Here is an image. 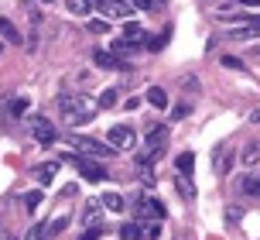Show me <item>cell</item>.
Segmentation results:
<instances>
[{"label": "cell", "instance_id": "obj_39", "mask_svg": "<svg viewBox=\"0 0 260 240\" xmlns=\"http://www.w3.org/2000/svg\"><path fill=\"white\" fill-rule=\"evenodd\" d=\"M41 4H55V0H41Z\"/></svg>", "mask_w": 260, "mask_h": 240}, {"label": "cell", "instance_id": "obj_28", "mask_svg": "<svg viewBox=\"0 0 260 240\" xmlns=\"http://www.w3.org/2000/svg\"><path fill=\"white\" fill-rule=\"evenodd\" d=\"M96 103H100V107H103V110H110V107H113V103H117V89H103V96H100Z\"/></svg>", "mask_w": 260, "mask_h": 240}, {"label": "cell", "instance_id": "obj_9", "mask_svg": "<svg viewBox=\"0 0 260 240\" xmlns=\"http://www.w3.org/2000/svg\"><path fill=\"white\" fill-rule=\"evenodd\" d=\"M230 38L233 41L260 38V17H250V21H240V27H230Z\"/></svg>", "mask_w": 260, "mask_h": 240}, {"label": "cell", "instance_id": "obj_16", "mask_svg": "<svg viewBox=\"0 0 260 240\" xmlns=\"http://www.w3.org/2000/svg\"><path fill=\"white\" fill-rule=\"evenodd\" d=\"M240 189H243L247 196H260V172H250V175H243V182H240Z\"/></svg>", "mask_w": 260, "mask_h": 240}, {"label": "cell", "instance_id": "obj_12", "mask_svg": "<svg viewBox=\"0 0 260 240\" xmlns=\"http://www.w3.org/2000/svg\"><path fill=\"white\" fill-rule=\"evenodd\" d=\"M0 38H4V41H11V45H21V31L14 27L11 17H0Z\"/></svg>", "mask_w": 260, "mask_h": 240}, {"label": "cell", "instance_id": "obj_23", "mask_svg": "<svg viewBox=\"0 0 260 240\" xmlns=\"http://www.w3.org/2000/svg\"><path fill=\"white\" fill-rule=\"evenodd\" d=\"M178 192H182L185 199L192 202V199H195V186H192V178H185V175H178Z\"/></svg>", "mask_w": 260, "mask_h": 240}, {"label": "cell", "instance_id": "obj_17", "mask_svg": "<svg viewBox=\"0 0 260 240\" xmlns=\"http://www.w3.org/2000/svg\"><path fill=\"white\" fill-rule=\"evenodd\" d=\"M120 240H147V237H144L141 223H123V227H120Z\"/></svg>", "mask_w": 260, "mask_h": 240}, {"label": "cell", "instance_id": "obj_40", "mask_svg": "<svg viewBox=\"0 0 260 240\" xmlns=\"http://www.w3.org/2000/svg\"><path fill=\"white\" fill-rule=\"evenodd\" d=\"M0 52H4V45H0Z\"/></svg>", "mask_w": 260, "mask_h": 240}, {"label": "cell", "instance_id": "obj_2", "mask_svg": "<svg viewBox=\"0 0 260 240\" xmlns=\"http://www.w3.org/2000/svg\"><path fill=\"white\" fill-rule=\"evenodd\" d=\"M69 141H72V147H76V151H82L86 158H96V161H100V158H110V155L117 151L113 144H103V141H96V137H86V134H72Z\"/></svg>", "mask_w": 260, "mask_h": 240}, {"label": "cell", "instance_id": "obj_27", "mask_svg": "<svg viewBox=\"0 0 260 240\" xmlns=\"http://www.w3.org/2000/svg\"><path fill=\"white\" fill-rule=\"evenodd\" d=\"M188 113H192V107H188L185 100H182V103H175V107H171V120H185Z\"/></svg>", "mask_w": 260, "mask_h": 240}, {"label": "cell", "instance_id": "obj_25", "mask_svg": "<svg viewBox=\"0 0 260 240\" xmlns=\"http://www.w3.org/2000/svg\"><path fill=\"white\" fill-rule=\"evenodd\" d=\"M110 52H113V55H120V58H127V55L134 52V45H127V41H123V38H117V41H113V45H110Z\"/></svg>", "mask_w": 260, "mask_h": 240}, {"label": "cell", "instance_id": "obj_7", "mask_svg": "<svg viewBox=\"0 0 260 240\" xmlns=\"http://www.w3.org/2000/svg\"><path fill=\"white\" fill-rule=\"evenodd\" d=\"M92 62H96L100 69H117V72H127V69H130V62H127V58L113 55L110 48H106V52H103V48H96V52H92Z\"/></svg>", "mask_w": 260, "mask_h": 240}, {"label": "cell", "instance_id": "obj_34", "mask_svg": "<svg viewBox=\"0 0 260 240\" xmlns=\"http://www.w3.org/2000/svg\"><path fill=\"white\" fill-rule=\"evenodd\" d=\"M240 216H243V213H240V209H236V206H230V209H226V223H230V227H233V223H236V220H240Z\"/></svg>", "mask_w": 260, "mask_h": 240}, {"label": "cell", "instance_id": "obj_19", "mask_svg": "<svg viewBox=\"0 0 260 240\" xmlns=\"http://www.w3.org/2000/svg\"><path fill=\"white\" fill-rule=\"evenodd\" d=\"M100 202H103V209H110V213H120V209H123V199H120L117 192H106Z\"/></svg>", "mask_w": 260, "mask_h": 240}, {"label": "cell", "instance_id": "obj_35", "mask_svg": "<svg viewBox=\"0 0 260 240\" xmlns=\"http://www.w3.org/2000/svg\"><path fill=\"white\" fill-rule=\"evenodd\" d=\"M27 240H45V223H41V227H35V230H31V233H27Z\"/></svg>", "mask_w": 260, "mask_h": 240}, {"label": "cell", "instance_id": "obj_11", "mask_svg": "<svg viewBox=\"0 0 260 240\" xmlns=\"http://www.w3.org/2000/svg\"><path fill=\"white\" fill-rule=\"evenodd\" d=\"M123 41L137 48V45H147V35H144V27L137 21H130V24H123Z\"/></svg>", "mask_w": 260, "mask_h": 240}, {"label": "cell", "instance_id": "obj_37", "mask_svg": "<svg viewBox=\"0 0 260 240\" xmlns=\"http://www.w3.org/2000/svg\"><path fill=\"white\" fill-rule=\"evenodd\" d=\"M137 107H141V100H137V96H130L127 103H123V110H137Z\"/></svg>", "mask_w": 260, "mask_h": 240}, {"label": "cell", "instance_id": "obj_26", "mask_svg": "<svg viewBox=\"0 0 260 240\" xmlns=\"http://www.w3.org/2000/svg\"><path fill=\"white\" fill-rule=\"evenodd\" d=\"M137 11H157V7H165V0H130Z\"/></svg>", "mask_w": 260, "mask_h": 240}, {"label": "cell", "instance_id": "obj_1", "mask_svg": "<svg viewBox=\"0 0 260 240\" xmlns=\"http://www.w3.org/2000/svg\"><path fill=\"white\" fill-rule=\"evenodd\" d=\"M58 113H62V120L69 124V127H82V124H89L96 113H100V103L96 100H89V96H62L58 100Z\"/></svg>", "mask_w": 260, "mask_h": 240}, {"label": "cell", "instance_id": "obj_15", "mask_svg": "<svg viewBox=\"0 0 260 240\" xmlns=\"http://www.w3.org/2000/svg\"><path fill=\"white\" fill-rule=\"evenodd\" d=\"M175 168H178V175H185V178H192V168H195V155H192V151H182V155L175 158Z\"/></svg>", "mask_w": 260, "mask_h": 240}, {"label": "cell", "instance_id": "obj_18", "mask_svg": "<svg viewBox=\"0 0 260 240\" xmlns=\"http://www.w3.org/2000/svg\"><path fill=\"white\" fill-rule=\"evenodd\" d=\"M147 103H151V107H168V93H165V89H161V86H151V89H147Z\"/></svg>", "mask_w": 260, "mask_h": 240}, {"label": "cell", "instance_id": "obj_30", "mask_svg": "<svg viewBox=\"0 0 260 240\" xmlns=\"http://www.w3.org/2000/svg\"><path fill=\"white\" fill-rule=\"evenodd\" d=\"M168 35H171V31H165L161 38H147V48H151V52H161V48L168 45Z\"/></svg>", "mask_w": 260, "mask_h": 240}, {"label": "cell", "instance_id": "obj_22", "mask_svg": "<svg viewBox=\"0 0 260 240\" xmlns=\"http://www.w3.org/2000/svg\"><path fill=\"white\" fill-rule=\"evenodd\" d=\"M27 107H31V100H27V96H14V100H11V113H14V117L27 113Z\"/></svg>", "mask_w": 260, "mask_h": 240}, {"label": "cell", "instance_id": "obj_33", "mask_svg": "<svg viewBox=\"0 0 260 240\" xmlns=\"http://www.w3.org/2000/svg\"><path fill=\"white\" fill-rule=\"evenodd\" d=\"M100 237H103V227H92V230H86L79 240H100Z\"/></svg>", "mask_w": 260, "mask_h": 240}, {"label": "cell", "instance_id": "obj_20", "mask_svg": "<svg viewBox=\"0 0 260 240\" xmlns=\"http://www.w3.org/2000/svg\"><path fill=\"white\" fill-rule=\"evenodd\" d=\"M86 27H89V35H110V21L106 17H92Z\"/></svg>", "mask_w": 260, "mask_h": 240}, {"label": "cell", "instance_id": "obj_41", "mask_svg": "<svg viewBox=\"0 0 260 240\" xmlns=\"http://www.w3.org/2000/svg\"><path fill=\"white\" fill-rule=\"evenodd\" d=\"M257 55H260V48H257Z\"/></svg>", "mask_w": 260, "mask_h": 240}, {"label": "cell", "instance_id": "obj_10", "mask_svg": "<svg viewBox=\"0 0 260 240\" xmlns=\"http://www.w3.org/2000/svg\"><path fill=\"white\" fill-rule=\"evenodd\" d=\"M165 144H168V127H151L147 131V151L157 155V151H165Z\"/></svg>", "mask_w": 260, "mask_h": 240}, {"label": "cell", "instance_id": "obj_32", "mask_svg": "<svg viewBox=\"0 0 260 240\" xmlns=\"http://www.w3.org/2000/svg\"><path fill=\"white\" fill-rule=\"evenodd\" d=\"M100 206H103V202H100V199H92L89 206H86V216H82V220H86V223H96V213H100Z\"/></svg>", "mask_w": 260, "mask_h": 240}, {"label": "cell", "instance_id": "obj_6", "mask_svg": "<svg viewBox=\"0 0 260 240\" xmlns=\"http://www.w3.org/2000/svg\"><path fill=\"white\" fill-rule=\"evenodd\" d=\"M27 131L35 134L38 144H52L55 137H58V134H55V124L48 117H31V120H27Z\"/></svg>", "mask_w": 260, "mask_h": 240}, {"label": "cell", "instance_id": "obj_31", "mask_svg": "<svg viewBox=\"0 0 260 240\" xmlns=\"http://www.w3.org/2000/svg\"><path fill=\"white\" fill-rule=\"evenodd\" d=\"M219 62H222V66H226V69H240V72L247 69V66H243V58H236V55H222Z\"/></svg>", "mask_w": 260, "mask_h": 240}, {"label": "cell", "instance_id": "obj_13", "mask_svg": "<svg viewBox=\"0 0 260 240\" xmlns=\"http://www.w3.org/2000/svg\"><path fill=\"white\" fill-rule=\"evenodd\" d=\"M35 172V178H38L41 186H48L55 175H58V161H48V165H38V168H31Z\"/></svg>", "mask_w": 260, "mask_h": 240}, {"label": "cell", "instance_id": "obj_29", "mask_svg": "<svg viewBox=\"0 0 260 240\" xmlns=\"http://www.w3.org/2000/svg\"><path fill=\"white\" fill-rule=\"evenodd\" d=\"M41 199H45V192H41V189H35V192H27V196H24L27 209H38V206H41Z\"/></svg>", "mask_w": 260, "mask_h": 240}, {"label": "cell", "instance_id": "obj_8", "mask_svg": "<svg viewBox=\"0 0 260 240\" xmlns=\"http://www.w3.org/2000/svg\"><path fill=\"white\" fill-rule=\"evenodd\" d=\"M76 168H79V175H82L86 182H103V178H106V168L96 158H79Z\"/></svg>", "mask_w": 260, "mask_h": 240}, {"label": "cell", "instance_id": "obj_3", "mask_svg": "<svg viewBox=\"0 0 260 240\" xmlns=\"http://www.w3.org/2000/svg\"><path fill=\"white\" fill-rule=\"evenodd\" d=\"M106 144H113L117 151H130V147L137 144V131L127 127V124H113L110 134H106Z\"/></svg>", "mask_w": 260, "mask_h": 240}, {"label": "cell", "instance_id": "obj_24", "mask_svg": "<svg viewBox=\"0 0 260 240\" xmlns=\"http://www.w3.org/2000/svg\"><path fill=\"white\" fill-rule=\"evenodd\" d=\"M257 158H260V147L257 144H247V147H243V155H240L243 165H257Z\"/></svg>", "mask_w": 260, "mask_h": 240}, {"label": "cell", "instance_id": "obj_14", "mask_svg": "<svg viewBox=\"0 0 260 240\" xmlns=\"http://www.w3.org/2000/svg\"><path fill=\"white\" fill-rule=\"evenodd\" d=\"M69 223H72V216H55L52 223H45V240H52V237H58V233H62L65 227H69Z\"/></svg>", "mask_w": 260, "mask_h": 240}, {"label": "cell", "instance_id": "obj_38", "mask_svg": "<svg viewBox=\"0 0 260 240\" xmlns=\"http://www.w3.org/2000/svg\"><path fill=\"white\" fill-rule=\"evenodd\" d=\"M240 7H260V0H236Z\"/></svg>", "mask_w": 260, "mask_h": 240}, {"label": "cell", "instance_id": "obj_36", "mask_svg": "<svg viewBox=\"0 0 260 240\" xmlns=\"http://www.w3.org/2000/svg\"><path fill=\"white\" fill-rule=\"evenodd\" d=\"M230 168H233V155H226V158H222V161H219V172H222V175L230 172Z\"/></svg>", "mask_w": 260, "mask_h": 240}, {"label": "cell", "instance_id": "obj_21", "mask_svg": "<svg viewBox=\"0 0 260 240\" xmlns=\"http://www.w3.org/2000/svg\"><path fill=\"white\" fill-rule=\"evenodd\" d=\"M69 4V14H76V17H82V14H89V0H65Z\"/></svg>", "mask_w": 260, "mask_h": 240}, {"label": "cell", "instance_id": "obj_5", "mask_svg": "<svg viewBox=\"0 0 260 240\" xmlns=\"http://www.w3.org/2000/svg\"><path fill=\"white\" fill-rule=\"evenodd\" d=\"M96 7L106 21H130V11H134L130 0H96Z\"/></svg>", "mask_w": 260, "mask_h": 240}, {"label": "cell", "instance_id": "obj_4", "mask_svg": "<svg viewBox=\"0 0 260 240\" xmlns=\"http://www.w3.org/2000/svg\"><path fill=\"white\" fill-rule=\"evenodd\" d=\"M168 216V209H165V202L154 199V196H141V202H137V220H147V223H161Z\"/></svg>", "mask_w": 260, "mask_h": 240}]
</instances>
